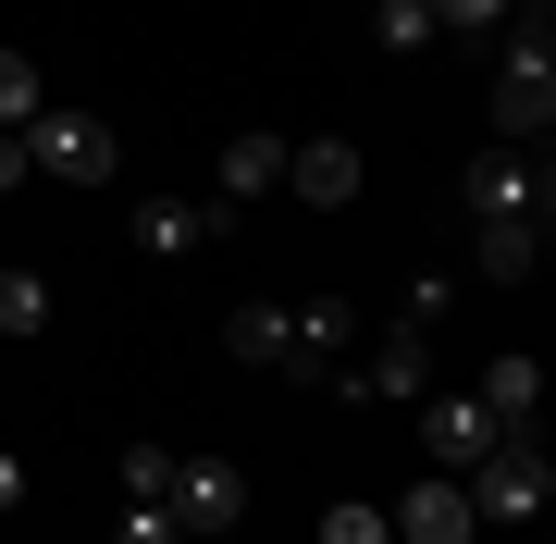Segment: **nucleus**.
Instances as JSON below:
<instances>
[{"label": "nucleus", "instance_id": "0eeeda50", "mask_svg": "<svg viewBox=\"0 0 556 544\" xmlns=\"http://www.w3.org/2000/svg\"><path fill=\"white\" fill-rule=\"evenodd\" d=\"M383 520H396V544H470V532H482L470 495H457V470H420V483L383 507Z\"/></svg>", "mask_w": 556, "mask_h": 544}, {"label": "nucleus", "instance_id": "aec40b11", "mask_svg": "<svg viewBox=\"0 0 556 544\" xmlns=\"http://www.w3.org/2000/svg\"><path fill=\"white\" fill-rule=\"evenodd\" d=\"M124 495H137V507L174 495V445H124Z\"/></svg>", "mask_w": 556, "mask_h": 544}, {"label": "nucleus", "instance_id": "39448f33", "mask_svg": "<svg viewBox=\"0 0 556 544\" xmlns=\"http://www.w3.org/2000/svg\"><path fill=\"white\" fill-rule=\"evenodd\" d=\"M457 199H470V223H495V211L544 223V162H532V149H482V162L457 174Z\"/></svg>", "mask_w": 556, "mask_h": 544}, {"label": "nucleus", "instance_id": "6ab92c4d", "mask_svg": "<svg viewBox=\"0 0 556 544\" xmlns=\"http://www.w3.org/2000/svg\"><path fill=\"white\" fill-rule=\"evenodd\" d=\"M321 544H396V520H383V507H358V495H346V507H321Z\"/></svg>", "mask_w": 556, "mask_h": 544}, {"label": "nucleus", "instance_id": "ddd939ff", "mask_svg": "<svg viewBox=\"0 0 556 544\" xmlns=\"http://www.w3.org/2000/svg\"><path fill=\"white\" fill-rule=\"evenodd\" d=\"M470 261L495 273V284H532V261H544V223H519V211H495V223H470Z\"/></svg>", "mask_w": 556, "mask_h": 544}, {"label": "nucleus", "instance_id": "423d86ee", "mask_svg": "<svg viewBox=\"0 0 556 544\" xmlns=\"http://www.w3.org/2000/svg\"><path fill=\"white\" fill-rule=\"evenodd\" d=\"M161 507L186 520V544H211V532H236V520H248V483H236L223 458H174V495H161Z\"/></svg>", "mask_w": 556, "mask_h": 544}, {"label": "nucleus", "instance_id": "9b49d317", "mask_svg": "<svg viewBox=\"0 0 556 544\" xmlns=\"http://www.w3.org/2000/svg\"><path fill=\"white\" fill-rule=\"evenodd\" d=\"M346 359V298H298L285 309V371H334Z\"/></svg>", "mask_w": 556, "mask_h": 544}, {"label": "nucleus", "instance_id": "dca6fc26", "mask_svg": "<svg viewBox=\"0 0 556 544\" xmlns=\"http://www.w3.org/2000/svg\"><path fill=\"white\" fill-rule=\"evenodd\" d=\"M38 112H50V100H38V62H25V50H0V137H25Z\"/></svg>", "mask_w": 556, "mask_h": 544}, {"label": "nucleus", "instance_id": "f03ea898", "mask_svg": "<svg viewBox=\"0 0 556 544\" xmlns=\"http://www.w3.org/2000/svg\"><path fill=\"white\" fill-rule=\"evenodd\" d=\"M25 162H38L50 186H100V174H124V149H112L100 112H38L25 124Z\"/></svg>", "mask_w": 556, "mask_h": 544}, {"label": "nucleus", "instance_id": "f257e3e1", "mask_svg": "<svg viewBox=\"0 0 556 544\" xmlns=\"http://www.w3.org/2000/svg\"><path fill=\"white\" fill-rule=\"evenodd\" d=\"M457 495H470V520L532 532V520H544V495H556V470H544V445H532V433H495L470 470H457Z\"/></svg>", "mask_w": 556, "mask_h": 544}, {"label": "nucleus", "instance_id": "20e7f679", "mask_svg": "<svg viewBox=\"0 0 556 544\" xmlns=\"http://www.w3.org/2000/svg\"><path fill=\"white\" fill-rule=\"evenodd\" d=\"M334 383H346L358 408H408V396H433V334H408V322H396L371 359H358V371H334Z\"/></svg>", "mask_w": 556, "mask_h": 544}, {"label": "nucleus", "instance_id": "5701e85b", "mask_svg": "<svg viewBox=\"0 0 556 544\" xmlns=\"http://www.w3.org/2000/svg\"><path fill=\"white\" fill-rule=\"evenodd\" d=\"M13 507H25V458L0 445V520H13Z\"/></svg>", "mask_w": 556, "mask_h": 544}, {"label": "nucleus", "instance_id": "a211bd4d", "mask_svg": "<svg viewBox=\"0 0 556 544\" xmlns=\"http://www.w3.org/2000/svg\"><path fill=\"white\" fill-rule=\"evenodd\" d=\"M371 38L383 50H433V0H371Z\"/></svg>", "mask_w": 556, "mask_h": 544}, {"label": "nucleus", "instance_id": "7ed1b4c3", "mask_svg": "<svg viewBox=\"0 0 556 544\" xmlns=\"http://www.w3.org/2000/svg\"><path fill=\"white\" fill-rule=\"evenodd\" d=\"M544 124H556V50L507 38V62H495V149H532Z\"/></svg>", "mask_w": 556, "mask_h": 544}, {"label": "nucleus", "instance_id": "4be33fe9", "mask_svg": "<svg viewBox=\"0 0 556 544\" xmlns=\"http://www.w3.org/2000/svg\"><path fill=\"white\" fill-rule=\"evenodd\" d=\"M433 25H457V38H507V0H433Z\"/></svg>", "mask_w": 556, "mask_h": 544}, {"label": "nucleus", "instance_id": "9d476101", "mask_svg": "<svg viewBox=\"0 0 556 544\" xmlns=\"http://www.w3.org/2000/svg\"><path fill=\"white\" fill-rule=\"evenodd\" d=\"M211 236H223V199H149L137 211V248H149V261H199Z\"/></svg>", "mask_w": 556, "mask_h": 544}, {"label": "nucleus", "instance_id": "f3484780", "mask_svg": "<svg viewBox=\"0 0 556 544\" xmlns=\"http://www.w3.org/2000/svg\"><path fill=\"white\" fill-rule=\"evenodd\" d=\"M0 334H13V346L50 334V284H38V273H0Z\"/></svg>", "mask_w": 556, "mask_h": 544}, {"label": "nucleus", "instance_id": "1a4fd4ad", "mask_svg": "<svg viewBox=\"0 0 556 544\" xmlns=\"http://www.w3.org/2000/svg\"><path fill=\"white\" fill-rule=\"evenodd\" d=\"M420 408V445H433V470H470L482 445H495V408L482 396H408Z\"/></svg>", "mask_w": 556, "mask_h": 544}, {"label": "nucleus", "instance_id": "2eb2a0df", "mask_svg": "<svg viewBox=\"0 0 556 544\" xmlns=\"http://www.w3.org/2000/svg\"><path fill=\"white\" fill-rule=\"evenodd\" d=\"M223 346H236L248 371H285V309H273V298H248L236 322H223Z\"/></svg>", "mask_w": 556, "mask_h": 544}, {"label": "nucleus", "instance_id": "6e6552de", "mask_svg": "<svg viewBox=\"0 0 556 544\" xmlns=\"http://www.w3.org/2000/svg\"><path fill=\"white\" fill-rule=\"evenodd\" d=\"M358 174H371V162H358L346 137H285V186H298L309 211H346V199H358Z\"/></svg>", "mask_w": 556, "mask_h": 544}, {"label": "nucleus", "instance_id": "f8f14e48", "mask_svg": "<svg viewBox=\"0 0 556 544\" xmlns=\"http://www.w3.org/2000/svg\"><path fill=\"white\" fill-rule=\"evenodd\" d=\"M273 186H285V137H273V124L223 137V211H236V199H273Z\"/></svg>", "mask_w": 556, "mask_h": 544}, {"label": "nucleus", "instance_id": "b1692460", "mask_svg": "<svg viewBox=\"0 0 556 544\" xmlns=\"http://www.w3.org/2000/svg\"><path fill=\"white\" fill-rule=\"evenodd\" d=\"M25 174H38V162H25V137H0V199H13Z\"/></svg>", "mask_w": 556, "mask_h": 544}, {"label": "nucleus", "instance_id": "4468645a", "mask_svg": "<svg viewBox=\"0 0 556 544\" xmlns=\"http://www.w3.org/2000/svg\"><path fill=\"white\" fill-rule=\"evenodd\" d=\"M470 396L495 408V433H532V408H544V359H519V346H507V359L470 383Z\"/></svg>", "mask_w": 556, "mask_h": 544}, {"label": "nucleus", "instance_id": "412c9836", "mask_svg": "<svg viewBox=\"0 0 556 544\" xmlns=\"http://www.w3.org/2000/svg\"><path fill=\"white\" fill-rule=\"evenodd\" d=\"M112 544H186V520H174V507H161V495H149V507L124 495V532H112Z\"/></svg>", "mask_w": 556, "mask_h": 544}]
</instances>
